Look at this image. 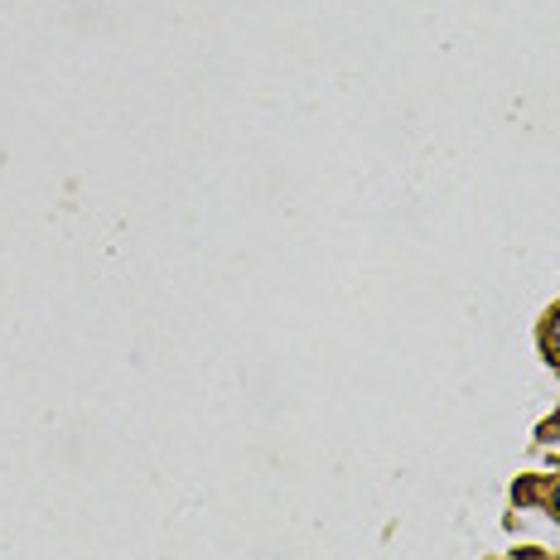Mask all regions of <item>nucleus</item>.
Listing matches in <instances>:
<instances>
[{
  "label": "nucleus",
  "instance_id": "nucleus-1",
  "mask_svg": "<svg viewBox=\"0 0 560 560\" xmlns=\"http://www.w3.org/2000/svg\"><path fill=\"white\" fill-rule=\"evenodd\" d=\"M551 343H556V348H560V314H556V319H551Z\"/></svg>",
  "mask_w": 560,
  "mask_h": 560
},
{
  "label": "nucleus",
  "instance_id": "nucleus-2",
  "mask_svg": "<svg viewBox=\"0 0 560 560\" xmlns=\"http://www.w3.org/2000/svg\"><path fill=\"white\" fill-rule=\"evenodd\" d=\"M551 507H556V517H560V483H556V498H551Z\"/></svg>",
  "mask_w": 560,
  "mask_h": 560
}]
</instances>
